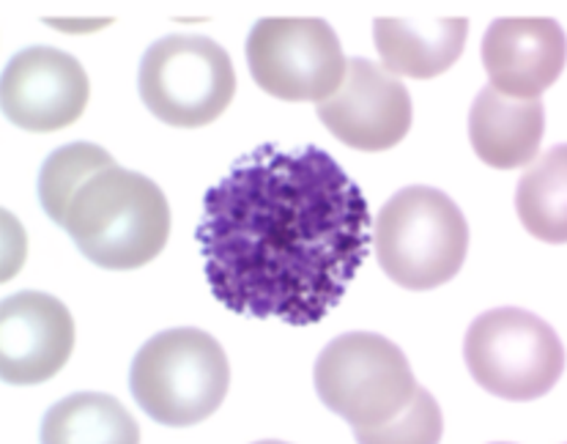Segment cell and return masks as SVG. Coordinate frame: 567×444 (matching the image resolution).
<instances>
[{
	"mask_svg": "<svg viewBox=\"0 0 567 444\" xmlns=\"http://www.w3.org/2000/svg\"><path fill=\"white\" fill-rule=\"evenodd\" d=\"M195 239L214 299L236 316L327 319L373 245L360 184L323 148L258 146L204 198Z\"/></svg>",
	"mask_w": 567,
	"mask_h": 444,
	"instance_id": "6da1fadb",
	"label": "cell"
},
{
	"mask_svg": "<svg viewBox=\"0 0 567 444\" xmlns=\"http://www.w3.org/2000/svg\"><path fill=\"white\" fill-rule=\"evenodd\" d=\"M316 392L360 442H436L442 412L406 354L375 332H346L316 360Z\"/></svg>",
	"mask_w": 567,
	"mask_h": 444,
	"instance_id": "7a4b0ae2",
	"label": "cell"
},
{
	"mask_svg": "<svg viewBox=\"0 0 567 444\" xmlns=\"http://www.w3.org/2000/svg\"><path fill=\"white\" fill-rule=\"evenodd\" d=\"M61 228L91 264L130 272L165 250L171 206L152 178L113 163L74 189Z\"/></svg>",
	"mask_w": 567,
	"mask_h": 444,
	"instance_id": "3957f363",
	"label": "cell"
},
{
	"mask_svg": "<svg viewBox=\"0 0 567 444\" xmlns=\"http://www.w3.org/2000/svg\"><path fill=\"white\" fill-rule=\"evenodd\" d=\"M373 245L386 278L409 291H431L464 267L468 225L442 189L403 187L381 206Z\"/></svg>",
	"mask_w": 567,
	"mask_h": 444,
	"instance_id": "277c9868",
	"label": "cell"
},
{
	"mask_svg": "<svg viewBox=\"0 0 567 444\" xmlns=\"http://www.w3.org/2000/svg\"><path fill=\"white\" fill-rule=\"evenodd\" d=\"M132 397L162 425L187 428L212 417L230 388L225 349L204 330L154 334L132 362Z\"/></svg>",
	"mask_w": 567,
	"mask_h": 444,
	"instance_id": "5b68a950",
	"label": "cell"
},
{
	"mask_svg": "<svg viewBox=\"0 0 567 444\" xmlns=\"http://www.w3.org/2000/svg\"><path fill=\"white\" fill-rule=\"evenodd\" d=\"M474 382L505 401H537L565 371V349L554 327L520 308L477 316L464 340Z\"/></svg>",
	"mask_w": 567,
	"mask_h": 444,
	"instance_id": "8992f818",
	"label": "cell"
},
{
	"mask_svg": "<svg viewBox=\"0 0 567 444\" xmlns=\"http://www.w3.org/2000/svg\"><path fill=\"white\" fill-rule=\"evenodd\" d=\"M143 105L182 130L214 124L236 94L230 55L208 37L173 33L146 50L137 74Z\"/></svg>",
	"mask_w": 567,
	"mask_h": 444,
	"instance_id": "52a82bcc",
	"label": "cell"
},
{
	"mask_svg": "<svg viewBox=\"0 0 567 444\" xmlns=\"http://www.w3.org/2000/svg\"><path fill=\"white\" fill-rule=\"evenodd\" d=\"M247 63L260 91L286 102H323L340 89L346 55L327 20L266 17L247 37Z\"/></svg>",
	"mask_w": 567,
	"mask_h": 444,
	"instance_id": "ba28073f",
	"label": "cell"
},
{
	"mask_svg": "<svg viewBox=\"0 0 567 444\" xmlns=\"http://www.w3.org/2000/svg\"><path fill=\"white\" fill-rule=\"evenodd\" d=\"M318 118L329 135L357 152L395 148L412 130V96L401 78L368 58L346 61L340 89L318 102Z\"/></svg>",
	"mask_w": 567,
	"mask_h": 444,
	"instance_id": "9c48e42d",
	"label": "cell"
},
{
	"mask_svg": "<svg viewBox=\"0 0 567 444\" xmlns=\"http://www.w3.org/2000/svg\"><path fill=\"white\" fill-rule=\"evenodd\" d=\"M91 83L78 58L55 48H28L9 61L0 83L6 118L28 132L72 126L89 107Z\"/></svg>",
	"mask_w": 567,
	"mask_h": 444,
	"instance_id": "30bf717a",
	"label": "cell"
},
{
	"mask_svg": "<svg viewBox=\"0 0 567 444\" xmlns=\"http://www.w3.org/2000/svg\"><path fill=\"white\" fill-rule=\"evenodd\" d=\"M74 351V319L61 299L22 291L0 302V376L6 384H44Z\"/></svg>",
	"mask_w": 567,
	"mask_h": 444,
	"instance_id": "8fae6325",
	"label": "cell"
},
{
	"mask_svg": "<svg viewBox=\"0 0 567 444\" xmlns=\"http://www.w3.org/2000/svg\"><path fill=\"white\" fill-rule=\"evenodd\" d=\"M480 55L491 89L511 100H540L565 69V31L548 17H499Z\"/></svg>",
	"mask_w": 567,
	"mask_h": 444,
	"instance_id": "7c38bea8",
	"label": "cell"
},
{
	"mask_svg": "<svg viewBox=\"0 0 567 444\" xmlns=\"http://www.w3.org/2000/svg\"><path fill=\"white\" fill-rule=\"evenodd\" d=\"M466 37V17H379L373 22L375 50L395 78H439L455 66Z\"/></svg>",
	"mask_w": 567,
	"mask_h": 444,
	"instance_id": "4fadbf2b",
	"label": "cell"
},
{
	"mask_svg": "<svg viewBox=\"0 0 567 444\" xmlns=\"http://www.w3.org/2000/svg\"><path fill=\"white\" fill-rule=\"evenodd\" d=\"M546 132L540 100H511L485 85L468 111V141L485 165L513 171L537 157Z\"/></svg>",
	"mask_w": 567,
	"mask_h": 444,
	"instance_id": "5bb4252c",
	"label": "cell"
},
{
	"mask_svg": "<svg viewBox=\"0 0 567 444\" xmlns=\"http://www.w3.org/2000/svg\"><path fill=\"white\" fill-rule=\"evenodd\" d=\"M141 428L132 414L102 392H78L44 414L42 442H137Z\"/></svg>",
	"mask_w": 567,
	"mask_h": 444,
	"instance_id": "9a60e30c",
	"label": "cell"
},
{
	"mask_svg": "<svg viewBox=\"0 0 567 444\" xmlns=\"http://www.w3.org/2000/svg\"><path fill=\"white\" fill-rule=\"evenodd\" d=\"M565 167V146H554L543 157L532 159L516 189L520 225L548 245H565L567 236Z\"/></svg>",
	"mask_w": 567,
	"mask_h": 444,
	"instance_id": "2e32d148",
	"label": "cell"
},
{
	"mask_svg": "<svg viewBox=\"0 0 567 444\" xmlns=\"http://www.w3.org/2000/svg\"><path fill=\"white\" fill-rule=\"evenodd\" d=\"M113 163L115 159L110 157V152H104L102 146H94V143H72V146L52 152L48 163L42 165V173H39V200H42V209L48 211L50 220L63 225L74 189L85 178L94 176L96 171Z\"/></svg>",
	"mask_w": 567,
	"mask_h": 444,
	"instance_id": "e0dca14e",
	"label": "cell"
}]
</instances>
